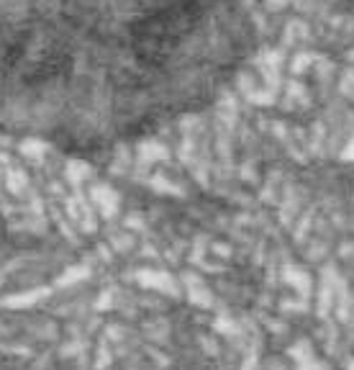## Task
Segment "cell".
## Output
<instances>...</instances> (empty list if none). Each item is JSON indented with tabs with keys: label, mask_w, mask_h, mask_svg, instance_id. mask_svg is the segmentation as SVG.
<instances>
[{
	"label": "cell",
	"mask_w": 354,
	"mask_h": 370,
	"mask_svg": "<svg viewBox=\"0 0 354 370\" xmlns=\"http://www.w3.org/2000/svg\"><path fill=\"white\" fill-rule=\"evenodd\" d=\"M255 46V0H0V134L131 145L213 103Z\"/></svg>",
	"instance_id": "cell-1"
}]
</instances>
